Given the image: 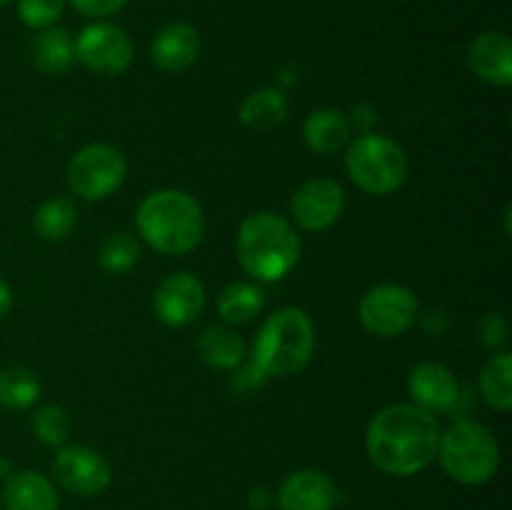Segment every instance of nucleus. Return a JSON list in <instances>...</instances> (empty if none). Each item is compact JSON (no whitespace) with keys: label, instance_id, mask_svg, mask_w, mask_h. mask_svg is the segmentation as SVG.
Listing matches in <instances>:
<instances>
[{"label":"nucleus","instance_id":"30","mask_svg":"<svg viewBox=\"0 0 512 510\" xmlns=\"http://www.w3.org/2000/svg\"><path fill=\"white\" fill-rule=\"evenodd\" d=\"M70 5H73L83 18L105 20L110 18V15L120 13V10L128 5V0H70Z\"/></svg>","mask_w":512,"mask_h":510},{"label":"nucleus","instance_id":"3","mask_svg":"<svg viewBox=\"0 0 512 510\" xmlns=\"http://www.w3.org/2000/svg\"><path fill=\"white\" fill-rule=\"evenodd\" d=\"M303 243L298 228L273 210L250 213L235 235V255L240 268L255 283H280L298 265Z\"/></svg>","mask_w":512,"mask_h":510},{"label":"nucleus","instance_id":"32","mask_svg":"<svg viewBox=\"0 0 512 510\" xmlns=\"http://www.w3.org/2000/svg\"><path fill=\"white\" fill-rule=\"evenodd\" d=\"M448 325H450V318H448V313H445V310L433 308V310H428V313L423 315L425 333L435 335V338H440V335L448 330Z\"/></svg>","mask_w":512,"mask_h":510},{"label":"nucleus","instance_id":"5","mask_svg":"<svg viewBox=\"0 0 512 510\" xmlns=\"http://www.w3.org/2000/svg\"><path fill=\"white\" fill-rule=\"evenodd\" d=\"M445 475L460 485H483L500 468V443L488 425L458 418L440 430L438 458Z\"/></svg>","mask_w":512,"mask_h":510},{"label":"nucleus","instance_id":"21","mask_svg":"<svg viewBox=\"0 0 512 510\" xmlns=\"http://www.w3.org/2000/svg\"><path fill=\"white\" fill-rule=\"evenodd\" d=\"M215 308L225 325L253 323L265 308V290L255 280H233L220 290Z\"/></svg>","mask_w":512,"mask_h":510},{"label":"nucleus","instance_id":"26","mask_svg":"<svg viewBox=\"0 0 512 510\" xmlns=\"http://www.w3.org/2000/svg\"><path fill=\"white\" fill-rule=\"evenodd\" d=\"M140 260V240L133 233H110L98 248V265L108 275H123L133 270Z\"/></svg>","mask_w":512,"mask_h":510},{"label":"nucleus","instance_id":"2","mask_svg":"<svg viewBox=\"0 0 512 510\" xmlns=\"http://www.w3.org/2000/svg\"><path fill=\"white\" fill-rule=\"evenodd\" d=\"M315 353V325L298 305L273 310L260 325L253 358L238 375L240 388H260L268 378H293L303 373Z\"/></svg>","mask_w":512,"mask_h":510},{"label":"nucleus","instance_id":"8","mask_svg":"<svg viewBox=\"0 0 512 510\" xmlns=\"http://www.w3.org/2000/svg\"><path fill=\"white\" fill-rule=\"evenodd\" d=\"M360 325L375 338H398L420 318L418 295L400 283H380L360 298Z\"/></svg>","mask_w":512,"mask_h":510},{"label":"nucleus","instance_id":"34","mask_svg":"<svg viewBox=\"0 0 512 510\" xmlns=\"http://www.w3.org/2000/svg\"><path fill=\"white\" fill-rule=\"evenodd\" d=\"M13 3V0H0V8H5V5H10Z\"/></svg>","mask_w":512,"mask_h":510},{"label":"nucleus","instance_id":"22","mask_svg":"<svg viewBox=\"0 0 512 510\" xmlns=\"http://www.w3.org/2000/svg\"><path fill=\"white\" fill-rule=\"evenodd\" d=\"M238 118L250 133H268L288 118V98L278 88H258L243 100Z\"/></svg>","mask_w":512,"mask_h":510},{"label":"nucleus","instance_id":"11","mask_svg":"<svg viewBox=\"0 0 512 510\" xmlns=\"http://www.w3.org/2000/svg\"><path fill=\"white\" fill-rule=\"evenodd\" d=\"M345 210V190L333 178H310L290 198V223L308 233L333 228Z\"/></svg>","mask_w":512,"mask_h":510},{"label":"nucleus","instance_id":"29","mask_svg":"<svg viewBox=\"0 0 512 510\" xmlns=\"http://www.w3.org/2000/svg\"><path fill=\"white\" fill-rule=\"evenodd\" d=\"M478 338L483 348L500 353L510 338V323L503 313H485L478 320Z\"/></svg>","mask_w":512,"mask_h":510},{"label":"nucleus","instance_id":"33","mask_svg":"<svg viewBox=\"0 0 512 510\" xmlns=\"http://www.w3.org/2000/svg\"><path fill=\"white\" fill-rule=\"evenodd\" d=\"M10 308H13V290H10L5 280H0V318H5Z\"/></svg>","mask_w":512,"mask_h":510},{"label":"nucleus","instance_id":"25","mask_svg":"<svg viewBox=\"0 0 512 510\" xmlns=\"http://www.w3.org/2000/svg\"><path fill=\"white\" fill-rule=\"evenodd\" d=\"M43 385L30 368L13 365L0 370V405L8 410H28L40 400Z\"/></svg>","mask_w":512,"mask_h":510},{"label":"nucleus","instance_id":"24","mask_svg":"<svg viewBox=\"0 0 512 510\" xmlns=\"http://www.w3.org/2000/svg\"><path fill=\"white\" fill-rule=\"evenodd\" d=\"M78 225V208L68 195H53L43 200L33 215V230L45 243H60Z\"/></svg>","mask_w":512,"mask_h":510},{"label":"nucleus","instance_id":"14","mask_svg":"<svg viewBox=\"0 0 512 510\" xmlns=\"http://www.w3.org/2000/svg\"><path fill=\"white\" fill-rule=\"evenodd\" d=\"M408 395L410 403L428 413H445L460 400V383L448 365L425 360L410 370Z\"/></svg>","mask_w":512,"mask_h":510},{"label":"nucleus","instance_id":"12","mask_svg":"<svg viewBox=\"0 0 512 510\" xmlns=\"http://www.w3.org/2000/svg\"><path fill=\"white\" fill-rule=\"evenodd\" d=\"M205 310V285L193 273H170L153 293V313L168 328H188Z\"/></svg>","mask_w":512,"mask_h":510},{"label":"nucleus","instance_id":"35","mask_svg":"<svg viewBox=\"0 0 512 510\" xmlns=\"http://www.w3.org/2000/svg\"><path fill=\"white\" fill-rule=\"evenodd\" d=\"M0 510H3V505H0Z\"/></svg>","mask_w":512,"mask_h":510},{"label":"nucleus","instance_id":"13","mask_svg":"<svg viewBox=\"0 0 512 510\" xmlns=\"http://www.w3.org/2000/svg\"><path fill=\"white\" fill-rule=\"evenodd\" d=\"M275 503L280 510H335L340 490L325 470L300 468L280 483Z\"/></svg>","mask_w":512,"mask_h":510},{"label":"nucleus","instance_id":"19","mask_svg":"<svg viewBox=\"0 0 512 510\" xmlns=\"http://www.w3.org/2000/svg\"><path fill=\"white\" fill-rule=\"evenodd\" d=\"M195 353L208 368L238 370L245 363V340L233 325H210L195 340Z\"/></svg>","mask_w":512,"mask_h":510},{"label":"nucleus","instance_id":"1","mask_svg":"<svg viewBox=\"0 0 512 510\" xmlns=\"http://www.w3.org/2000/svg\"><path fill=\"white\" fill-rule=\"evenodd\" d=\"M440 430L438 415L418 405H385L365 428V453L380 473L410 478L438 458Z\"/></svg>","mask_w":512,"mask_h":510},{"label":"nucleus","instance_id":"20","mask_svg":"<svg viewBox=\"0 0 512 510\" xmlns=\"http://www.w3.org/2000/svg\"><path fill=\"white\" fill-rule=\"evenodd\" d=\"M30 60L43 75H63L75 63V40L63 28H45L30 43Z\"/></svg>","mask_w":512,"mask_h":510},{"label":"nucleus","instance_id":"28","mask_svg":"<svg viewBox=\"0 0 512 510\" xmlns=\"http://www.w3.org/2000/svg\"><path fill=\"white\" fill-rule=\"evenodd\" d=\"M65 10V0H18V18L28 28H53Z\"/></svg>","mask_w":512,"mask_h":510},{"label":"nucleus","instance_id":"15","mask_svg":"<svg viewBox=\"0 0 512 510\" xmlns=\"http://www.w3.org/2000/svg\"><path fill=\"white\" fill-rule=\"evenodd\" d=\"M200 55V33L190 23H168L150 43V63L160 73H183L193 68Z\"/></svg>","mask_w":512,"mask_h":510},{"label":"nucleus","instance_id":"9","mask_svg":"<svg viewBox=\"0 0 512 510\" xmlns=\"http://www.w3.org/2000/svg\"><path fill=\"white\" fill-rule=\"evenodd\" d=\"M75 60L93 75L115 78L133 63V40L120 25L95 20L75 38Z\"/></svg>","mask_w":512,"mask_h":510},{"label":"nucleus","instance_id":"7","mask_svg":"<svg viewBox=\"0 0 512 510\" xmlns=\"http://www.w3.org/2000/svg\"><path fill=\"white\" fill-rule=\"evenodd\" d=\"M128 175V160L115 145L88 143L75 150L65 168V180L73 195L88 203L110 198Z\"/></svg>","mask_w":512,"mask_h":510},{"label":"nucleus","instance_id":"27","mask_svg":"<svg viewBox=\"0 0 512 510\" xmlns=\"http://www.w3.org/2000/svg\"><path fill=\"white\" fill-rule=\"evenodd\" d=\"M30 428H33L38 443L48 445V448H63L73 433V420H70L68 410L48 403L35 410L33 418H30Z\"/></svg>","mask_w":512,"mask_h":510},{"label":"nucleus","instance_id":"31","mask_svg":"<svg viewBox=\"0 0 512 510\" xmlns=\"http://www.w3.org/2000/svg\"><path fill=\"white\" fill-rule=\"evenodd\" d=\"M350 128L360 130V133H373L375 125H378V108L373 103H358L353 105L348 115Z\"/></svg>","mask_w":512,"mask_h":510},{"label":"nucleus","instance_id":"23","mask_svg":"<svg viewBox=\"0 0 512 510\" xmlns=\"http://www.w3.org/2000/svg\"><path fill=\"white\" fill-rule=\"evenodd\" d=\"M478 388L485 403L498 413L512 410V355L508 350L493 353L478 375Z\"/></svg>","mask_w":512,"mask_h":510},{"label":"nucleus","instance_id":"16","mask_svg":"<svg viewBox=\"0 0 512 510\" xmlns=\"http://www.w3.org/2000/svg\"><path fill=\"white\" fill-rule=\"evenodd\" d=\"M468 68L483 83L510 88L512 85V43L500 30H485L470 43Z\"/></svg>","mask_w":512,"mask_h":510},{"label":"nucleus","instance_id":"18","mask_svg":"<svg viewBox=\"0 0 512 510\" xmlns=\"http://www.w3.org/2000/svg\"><path fill=\"white\" fill-rule=\"evenodd\" d=\"M353 128L348 115L338 108H318L303 120V140L313 153L330 155L350 143Z\"/></svg>","mask_w":512,"mask_h":510},{"label":"nucleus","instance_id":"17","mask_svg":"<svg viewBox=\"0 0 512 510\" xmlns=\"http://www.w3.org/2000/svg\"><path fill=\"white\" fill-rule=\"evenodd\" d=\"M0 505L5 510H60V495L48 475L25 468L5 475Z\"/></svg>","mask_w":512,"mask_h":510},{"label":"nucleus","instance_id":"6","mask_svg":"<svg viewBox=\"0 0 512 510\" xmlns=\"http://www.w3.org/2000/svg\"><path fill=\"white\" fill-rule=\"evenodd\" d=\"M348 178L368 195H393L410 175V158L400 143L380 133H360L345 145Z\"/></svg>","mask_w":512,"mask_h":510},{"label":"nucleus","instance_id":"4","mask_svg":"<svg viewBox=\"0 0 512 510\" xmlns=\"http://www.w3.org/2000/svg\"><path fill=\"white\" fill-rule=\"evenodd\" d=\"M135 228L143 243L160 255H188L205 235L203 205L180 188H160L145 195L135 210Z\"/></svg>","mask_w":512,"mask_h":510},{"label":"nucleus","instance_id":"10","mask_svg":"<svg viewBox=\"0 0 512 510\" xmlns=\"http://www.w3.org/2000/svg\"><path fill=\"white\" fill-rule=\"evenodd\" d=\"M53 483L78 498H95L110 488L113 468L100 450L83 443H65L53 458Z\"/></svg>","mask_w":512,"mask_h":510}]
</instances>
